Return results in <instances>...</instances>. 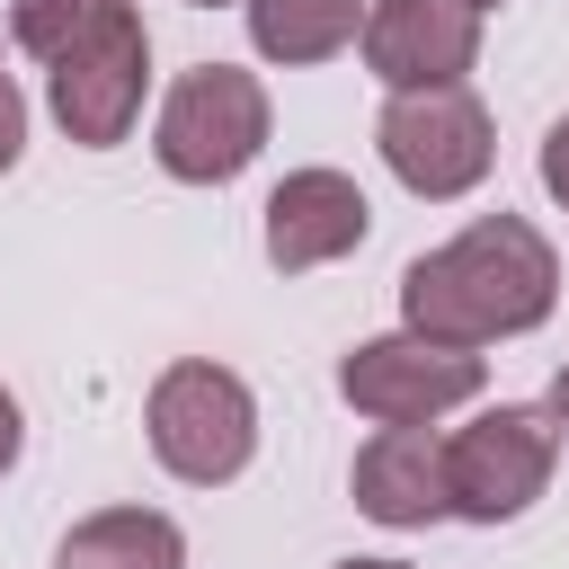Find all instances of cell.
<instances>
[{
  "instance_id": "6da1fadb",
  "label": "cell",
  "mask_w": 569,
  "mask_h": 569,
  "mask_svg": "<svg viewBox=\"0 0 569 569\" xmlns=\"http://www.w3.org/2000/svg\"><path fill=\"white\" fill-rule=\"evenodd\" d=\"M560 302V258L525 213H480L445 249L400 267V329L445 347H498L542 329Z\"/></svg>"
},
{
  "instance_id": "ac0fdd59",
  "label": "cell",
  "mask_w": 569,
  "mask_h": 569,
  "mask_svg": "<svg viewBox=\"0 0 569 569\" xmlns=\"http://www.w3.org/2000/svg\"><path fill=\"white\" fill-rule=\"evenodd\" d=\"M338 569H409V560H338Z\"/></svg>"
},
{
  "instance_id": "7c38bea8",
  "label": "cell",
  "mask_w": 569,
  "mask_h": 569,
  "mask_svg": "<svg viewBox=\"0 0 569 569\" xmlns=\"http://www.w3.org/2000/svg\"><path fill=\"white\" fill-rule=\"evenodd\" d=\"M53 569H187V533L160 507H98L62 533Z\"/></svg>"
},
{
  "instance_id": "8992f818",
  "label": "cell",
  "mask_w": 569,
  "mask_h": 569,
  "mask_svg": "<svg viewBox=\"0 0 569 569\" xmlns=\"http://www.w3.org/2000/svg\"><path fill=\"white\" fill-rule=\"evenodd\" d=\"M480 382H489L480 347H445V338H418V329L356 338L338 356V400L373 427H436L445 409L480 400Z\"/></svg>"
},
{
  "instance_id": "277c9868",
  "label": "cell",
  "mask_w": 569,
  "mask_h": 569,
  "mask_svg": "<svg viewBox=\"0 0 569 569\" xmlns=\"http://www.w3.org/2000/svg\"><path fill=\"white\" fill-rule=\"evenodd\" d=\"M551 462H560V418H551V409H525V400L480 409L471 427L445 436L453 516H462V525H516V516L551 489Z\"/></svg>"
},
{
  "instance_id": "9c48e42d",
  "label": "cell",
  "mask_w": 569,
  "mask_h": 569,
  "mask_svg": "<svg viewBox=\"0 0 569 569\" xmlns=\"http://www.w3.org/2000/svg\"><path fill=\"white\" fill-rule=\"evenodd\" d=\"M365 231H373V204L347 169H284L267 196V267L276 276H311V267L365 249Z\"/></svg>"
},
{
  "instance_id": "ba28073f",
  "label": "cell",
  "mask_w": 569,
  "mask_h": 569,
  "mask_svg": "<svg viewBox=\"0 0 569 569\" xmlns=\"http://www.w3.org/2000/svg\"><path fill=\"white\" fill-rule=\"evenodd\" d=\"M356 53L382 89H462L480 62V9L471 0H373Z\"/></svg>"
},
{
  "instance_id": "4fadbf2b",
  "label": "cell",
  "mask_w": 569,
  "mask_h": 569,
  "mask_svg": "<svg viewBox=\"0 0 569 569\" xmlns=\"http://www.w3.org/2000/svg\"><path fill=\"white\" fill-rule=\"evenodd\" d=\"M116 18H133V0H18V44L36 62H62L89 36H107Z\"/></svg>"
},
{
  "instance_id": "7a4b0ae2",
  "label": "cell",
  "mask_w": 569,
  "mask_h": 569,
  "mask_svg": "<svg viewBox=\"0 0 569 569\" xmlns=\"http://www.w3.org/2000/svg\"><path fill=\"white\" fill-rule=\"evenodd\" d=\"M142 436H151V453H160L169 480L222 489V480H240L249 453H258V400H249V382H240L231 365L178 356V365L151 382V400H142Z\"/></svg>"
},
{
  "instance_id": "e0dca14e",
  "label": "cell",
  "mask_w": 569,
  "mask_h": 569,
  "mask_svg": "<svg viewBox=\"0 0 569 569\" xmlns=\"http://www.w3.org/2000/svg\"><path fill=\"white\" fill-rule=\"evenodd\" d=\"M542 409H551V418H560V436H569V365L551 373V400H542Z\"/></svg>"
},
{
  "instance_id": "ffe728a7",
  "label": "cell",
  "mask_w": 569,
  "mask_h": 569,
  "mask_svg": "<svg viewBox=\"0 0 569 569\" xmlns=\"http://www.w3.org/2000/svg\"><path fill=\"white\" fill-rule=\"evenodd\" d=\"M187 9H231V0H187Z\"/></svg>"
},
{
  "instance_id": "8fae6325",
  "label": "cell",
  "mask_w": 569,
  "mask_h": 569,
  "mask_svg": "<svg viewBox=\"0 0 569 569\" xmlns=\"http://www.w3.org/2000/svg\"><path fill=\"white\" fill-rule=\"evenodd\" d=\"M249 9V44L258 62L276 71H302V62H329L365 36V9L373 0H240Z\"/></svg>"
},
{
  "instance_id": "d6986e66",
  "label": "cell",
  "mask_w": 569,
  "mask_h": 569,
  "mask_svg": "<svg viewBox=\"0 0 569 569\" xmlns=\"http://www.w3.org/2000/svg\"><path fill=\"white\" fill-rule=\"evenodd\" d=\"M471 9H480V18H489V9H507V0H471Z\"/></svg>"
},
{
  "instance_id": "2e32d148",
  "label": "cell",
  "mask_w": 569,
  "mask_h": 569,
  "mask_svg": "<svg viewBox=\"0 0 569 569\" xmlns=\"http://www.w3.org/2000/svg\"><path fill=\"white\" fill-rule=\"evenodd\" d=\"M18 453H27V409H18V391L0 382V471H9Z\"/></svg>"
},
{
  "instance_id": "30bf717a",
  "label": "cell",
  "mask_w": 569,
  "mask_h": 569,
  "mask_svg": "<svg viewBox=\"0 0 569 569\" xmlns=\"http://www.w3.org/2000/svg\"><path fill=\"white\" fill-rule=\"evenodd\" d=\"M356 507L391 533H418L436 516H453V489H445V436L427 427H373L356 445V471H347Z\"/></svg>"
},
{
  "instance_id": "5b68a950",
  "label": "cell",
  "mask_w": 569,
  "mask_h": 569,
  "mask_svg": "<svg viewBox=\"0 0 569 569\" xmlns=\"http://www.w3.org/2000/svg\"><path fill=\"white\" fill-rule=\"evenodd\" d=\"M373 151H382V169H391L409 196L453 204V196H471V187L489 178L498 124H489V107H480L471 89H391V107H382V124H373Z\"/></svg>"
},
{
  "instance_id": "5bb4252c",
  "label": "cell",
  "mask_w": 569,
  "mask_h": 569,
  "mask_svg": "<svg viewBox=\"0 0 569 569\" xmlns=\"http://www.w3.org/2000/svg\"><path fill=\"white\" fill-rule=\"evenodd\" d=\"M18 151H27V98H18V80H9V62H0V178L18 169Z\"/></svg>"
},
{
  "instance_id": "3957f363",
  "label": "cell",
  "mask_w": 569,
  "mask_h": 569,
  "mask_svg": "<svg viewBox=\"0 0 569 569\" xmlns=\"http://www.w3.org/2000/svg\"><path fill=\"white\" fill-rule=\"evenodd\" d=\"M267 151V80L240 62H196L169 80L151 116V160L178 187H231Z\"/></svg>"
},
{
  "instance_id": "52a82bcc",
  "label": "cell",
  "mask_w": 569,
  "mask_h": 569,
  "mask_svg": "<svg viewBox=\"0 0 569 569\" xmlns=\"http://www.w3.org/2000/svg\"><path fill=\"white\" fill-rule=\"evenodd\" d=\"M142 89H151V36H142V18H116L80 53L44 62V107H53V124L80 151H116L142 124Z\"/></svg>"
},
{
  "instance_id": "9a60e30c",
  "label": "cell",
  "mask_w": 569,
  "mask_h": 569,
  "mask_svg": "<svg viewBox=\"0 0 569 569\" xmlns=\"http://www.w3.org/2000/svg\"><path fill=\"white\" fill-rule=\"evenodd\" d=\"M542 196H551V204L569 213V116H560V124L542 133Z\"/></svg>"
}]
</instances>
